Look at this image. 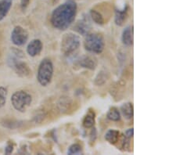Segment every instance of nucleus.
<instances>
[{"instance_id":"1","label":"nucleus","mask_w":176,"mask_h":155,"mask_svg":"<svg viewBox=\"0 0 176 155\" xmlns=\"http://www.w3.org/2000/svg\"><path fill=\"white\" fill-rule=\"evenodd\" d=\"M77 14V5L73 0H67L57 7L51 15V24L54 28L65 31L74 21Z\"/></svg>"},{"instance_id":"2","label":"nucleus","mask_w":176,"mask_h":155,"mask_svg":"<svg viewBox=\"0 0 176 155\" xmlns=\"http://www.w3.org/2000/svg\"><path fill=\"white\" fill-rule=\"evenodd\" d=\"M80 37L74 33L68 32L63 35L60 42V50L64 56H69L74 54L80 47Z\"/></svg>"},{"instance_id":"3","label":"nucleus","mask_w":176,"mask_h":155,"mask_svg":"<svg viewBox=\"0 0 176 155\" xmlns=\"http://www.w3.org/2000/svg\"><path fill=\"white\" fill-rule=\"evenodd\" d=\"M84 46L86 50L94 54H100L104 49V38L100 33H88L85 35Z\"/></svg>"},{"instance_id":"4","label":"nucleus","mask_w":176,"mask_h":155,"mask_svg":"<svg viewBox=\"0 0 176 155\" xmlns=\"http://www.w3.org/2000/svg\"><path fill=\"white\" fill-rule=\"evenodd\" d=\"M54 68L52 60L49 58H45L42 60L38 66L37 73L38 82L42 86H47L52 82L53 76Z\"/></svg>"},{"instance_id":"5","label":"nucleus","mask_w":176,"mask_h":155,"mask_svg":"<svg viewBox=\"0 0 176 155\" xmlns=\"http://www.w3.org/2000/svg\"><path fill=\"white\" fill-rule=\"evenodd\" d=\"M32 97L24 90L17 91L13 94L11 97V103L15 110L19 112H25L31 104Z\"/></svg>"},{"instance_id":"6","label":"nucleus","mask_w":176,"mask_h":155,"mask_svg":"<svg viewBox=\"0 0 176 155\" xmlns=\"http://www.w3.org/2000/svg\"><path fill=\"white\" fill-rule=\"evenodd\" d=\"M28 40V33L21 26H16L12 31L11 41L15 45L21 46Z\"/></svg>"},{"instance_id":"7","label":"nucleus","mask_w":176,"mask_h":155,"mask_svg":"<svg viewBox=\"0 0 176 155\" xmlns=\"http://www.w3.org/2000/svg\"><path fill=\"white\" fill-rule=\"evenodd\" d=\"M11 61L13 63L12 64L13 68L19 76L26 78V77H28L31 74V70L25 62L19 61V60H17L16 59H13Z\"/></svg>"},{"instance_id":"8","label":"nucleus","mask_w":176,"mask_h":155,"mask_svg":"<svg viewBox=\"0 0 176 155\" xmlns=\"http://www.w3.org/2000/svg\"><path fill=\"white\" fill-rule=\"evenodd\" d=\"M78 64L82 68L88 70H95L97 66L96 60L90 55H82L78 60Z\"/></svg>"},{"instance_id":"9","label":"nucleus","mask_w":176,"mask_h":155,"mask_svg":"<svg viewBox=\"0 0 176 155\" xmlns=\"http://www.w3.org/2000/svg\"><path fill=\"white\" fill-rule=\"evenodd\" d=\"M128 17V8L126 5H123L122 7L117 9L115 11L114 21L117 25L122 26Z\"/></svg>"},{"instance_id":"10","label":"nucleus","mask_w":176,"mask_h":155,"mask_svg":"<svg viewBox=\"0 0 176 155\" xmlns=\"http://www.w3.org/2000/svg\"><path fill=\"white\" fill-rule=\"evenodd\" d=\"M42 50V42L39 39H33L29 42L27 47V52L31 56H36L39 55Z\"/></svg>"},{"instance_id":"11","label":"nucleus","mask_w":176,"mask_h":155,"mask_svg":"<svg viewBox=\"0 0 176 155\" xmlns=\"http://www.w3.org/2000/svg\"><path fill=\"white\" fill-rule=\"evenodd\" d=\"M74 30L78 32L79 34L82 35H86L89 33V31L91 30V24L88 19L86 18H82V20H79L76 23V24L74 26Z\"/></svg>"},{"instance_id":"12","label":"nucleus","mask_w":176,"mask_h":155,"mask_svg":"<svg viewBox=\"0 0 176 155\" xmlns=\"http://www.w3.org/2000/svg\"><path fill=\"white\" fill-rule=\"evenodd\" d=\"M121 40L123 44L126 46H131L133 45V26H128L124 29L121 35Z\"/></svg>"},{"instance_id":"13","label":"nucleus","mask_w":176,"mask_h":155,"mask_svg":"<svg viewBox=\"0 0 176 155\" xmlns=\"http://www.w3.org/2000/svg\"><path fill=\"white\" fill-rule=\"evenodd\" d=\"M120 112L125 119L131 120L133 118L134 114V108L131 102H127V103L123 104L120 108Z\"/></svg>"},{"instance_id":"14","label":"nucleus","mask_w":176,"mask_h":155,"mask_svg":"<svg viewBox=\"0 0 176 155\" xmlns=\"http://www.w3.org/2000/svg\"><path fill=\"white\" fill-rule=\"evenodd\" d=\"M12 6V0H0V21L8 14Z\"/></svg>"},{"instance_id":"15","label":"nucleus","mask_w":176,"mask_h":155,"mask_svg":"<svg viewBox=\"0 0 176 155\" xmlns=\"http://www.w3.org/2000/svg\"><path fill=\"white\" fill-rule=\"evenodd\" d=\"M120 139L119 131L115 129H109L105 134V139L109 143L116 144Z\"/></svg>"},{"instance_id":"16","label":"nucleus","mask_w":176,"mask_h":155,"mask_svg":"<svg viewBox=\"0 0 176 155\" xmlns=\"http://www.w3.org/2000/svg\"><path fill=\"white\" fill-rule=\"evenodd\" d=\"M83 126L85 129H92L95 125V113L93 111H88L84 117L82 121Z\"/></svg>"},{"instance_id":"17","label":"nucleus","mask_w":176,"mask_h":155,"mask_svg":"<svg viewBox=\"0 0 176 155\" xmlns=\"http://www.w3.org/2000/svg\"><path fill=\"white\" fill-rule=\"evenodd\" d=\"M107 117L109 120L113 121H118L121 119V112L115 107H111L107 114Z\"/></svg>"},{"instance_id":"18","label":"nucleus","mask_w":176,"mask_h":155,"mask_svg":"<svg viewBox=\"0 0 176 155\" xmlns=\"http://www.w3.org/2000/svg\"><path fill=\"white\" fill-rule=\"evenodd\" d=\"M90 17L92 19L94 22L100 24V25H102L104 24V19L102 17V14H100V12H98L97 10L95 9H91L90 10Z\"/></svg>"},{"instance_id":"19","label":"nucleus","mask_w":176,"mask_h":155,"mask_svg":"<svg viewBox=\"0 0 176 155\" xmlns=\"http://www.w3.org/2000/svg\"><path fill=\"white\" fill-rule=\"evenodd\" d=\"M107 73H106V71L101 70L95 79V84L97 85H101L104 84L107 82Z\"/></svg>"},{"instance_id":"20","label":"nucleus","mask_w":176,"mask_h":155,"mask_svg":"<svg viewBox=\"0 0 176 155\" xmlns=\"http://www.w3.org/2000/svg\"><path fill=\"white\" fill-rule=\"evenodd\" d=\"M68 154H82V147L78 143H74L71 145L67 150Z\"/></svg>"},{"instance_id":"21","label":"nucleus","mask_w":176,"mask_h":155,"mask_svg":"<svg viewBox=\"0 0 176 155\" xmlns=\"http://www.w3.org/2000/svg\"><path fill=\"white\" fill-rule=\"evenodd\" d=\"M7 97V89L4 87H0V108L6 104Z\"/></svg>"},{"instance_id":"22","label":"nucleus","mask_w":176,"mask_h":155,"mask_svg":"<svg viewBox=\"0 0 176 155\" xmlns=\"http://www.w3.org/2000/svg\"><path fill=\"white\" fill-rule=\"evenodd\" d=\"M96 135H97L96 130L95 128L92 127V128L91 133H90V139H89L90 143H93V142H95L96 139Z\"/></svg>"},{"instance_id":"23","label":"nucleus","mask_w":176,"mask_h":155,"mask_svg":"<svg viewBox=\"0 0 176 155\" xmlns=\"http://www.w3.org/2000/svg\"><path fill=\"white\" fill-rule=\"evenodd\" d=\"M133 135H134V130L133 129L131 128V129H128L126 130V132H125V137L127 139H131L133 137Z\"/></svg>"},{"instance_id":"24","label":"nucleus","mask_w":176,"mask_h":155,"mask_svg":"<svg viewBox=\"0 0 176 155\" xmlns=\"http://www.w3.org/2000/svg\"><path fill=\"white\" fill-rule=\"evenodd\" d=\"M13 146L12 144L9 143L8 145L6 146V150H5V153H6V154H11V153L13 152Z\"/></svg>"},{"instance_id":"25","label":"nucleus","mask_w":176,"mask_h":155,"mask_svg":"<svg viewBox=\"0 0 176 155\" xmlns=\"http://www.w3.org/2000/svg\"><path fill=\"white\" fill-rule=\"evenodd\" d=\"M29 1L30 0H20V6H21V8L24 9L27 8V6H28Z\"/></svg>"},{"instance_id":"26","label":"nucleus","mask_w":176,"mask_h":155,"mask_svg":"<svg viewBox=\"0 0 176 155\" xmlns=\"http://www.w3.org/2000/svg\"><path fill=\"white\" fill-rule=\"evenodd\" d=\"M73 1H74V0H73Z\"/></svg>"}]
</instances>
